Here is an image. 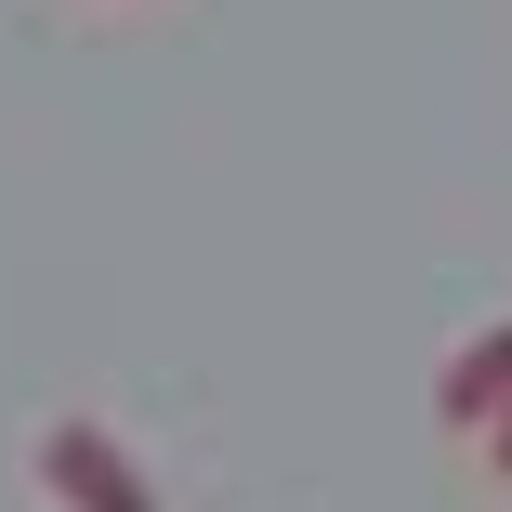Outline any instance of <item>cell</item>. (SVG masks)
Instances as JSON below:
<instances>
[{
    "mask_svg": "<svg viewBox=\"0 0 512 512\" xmlns=\"http://www.w3.org/2000/svg\"><path fill=\"white\" fill-rule=\"evenodd\" d=\"M40 499L53 512H158V473L106 434V421H79V407H66V421H40Z\"/></svg>",
    "mask_w": 512,
    "mask_h": 512,
    "instance_id": "6da1fadb",
    "label": "cell"
},
{
    "mask_svg": "<svg viewBox=\"0 0 512 512\" xmlns=\"http://www.w3.org/2000/svg\"><path fill=\"white\" fill-rule=\"evenodd\" d=\"M499 407H512V329H473L434 381V434H486Z\"/></svg>",
    "mask_w": 512,
    "mask_h": 512,
    "instance_id": "7a4b0ae2",
    "label": "cell"
},
{
    "mask_svg": "<svg viewBox=\"0 0 512 512\" xmlns=\"http://www.w3.org/2000/svg\"><path fill=\"white\" fill-rule=\"evenodd\" d=\"M473 447H486V473H499V486H512V407H499V421H486V434H473Z\"/></svg>",
    "mask_w": 512,
    "mask_h": 512,
    "instance_id": "3957f363",
    "label": "cell"
}]
</instances>
